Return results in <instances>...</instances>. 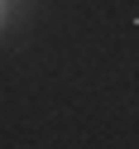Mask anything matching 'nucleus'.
I'll list each match as a JSON object with an SVG mask.
<instances>
[{"label": "nucleus", "mask_w": 139, "mask_h": 149, "mask_svg": "<svg viewBox=\"0 0 139 149\" xmlns=\"http://www.w3.org/2000/svg\"><path fill=\"white\" fill-rule=\"evenodd\" d=\"M5 10H10V0H0V29H5Z\"/></svg>", "instance_id": "nucleus-1"}]
</instances>
